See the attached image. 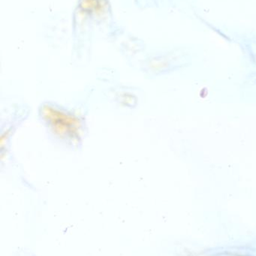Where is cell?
Segmentation results:
<instances>
[{
  "mask_svg": "<svg viewBox=\"0 0 256 256\" xmlns=\"http://www.w3.org/2000/svg\"><path fill=\"white\" fill-rule=\"evenodd\" d=\"M40 112L48 127L60 138L72 143L81 140L82 122L76 116L51 104L43 105Z\"/></svg>",
  "mask_w": 256,
  "mask_h": 256,
  "instance_id": "cell-1",
  "label": "cell"
}]
</instances>
